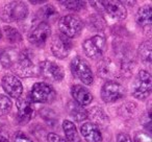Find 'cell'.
Returning <instances> with one entry per match:
<instances>
[{
	"mask_svg": "<svg viewBox=\"0 0 152 142\" xmlns=\"http://www.w3.org/2000/svg\"><path fill=\"white\" fill-rule=\"evenodd\" d=\"M12 107H13L12 100L7 96L0 94V116L7 115L12 110Z\"/></svg>",
	"mask_w": 152,
	"mask_h": 142,
	"instance_id": "obj_25",
	"label": "cell"
},
{
	"mask_svg": "<svg viewBox=\"0 0 152 142\" xmlns=\"http://www.w3.org/2000/svg\"><path fill=\"white\" fill-rule=\"evenodd\" d=\"M88 114H90L89 116H91L92 118L96 121V122L100 123V124H103V123L107 122V120H108L107 117H106V115H105V113L98 108L92 109L90 112H88Z\"/></svg>",
	"mask_w": 152,
	"mask_h": 142,
	"instance_id": "obj_24",
	"label": "cell"
},
{
	"mask_svg": "<svg viewBox=\"0 0 152 142\" xmlns=\"http://www.w3.org/2000/svg\"><path fill=\"white\" fill-rule=\"evenodd\" d=\"M47 140H48V142H68L66 139H64L63 137H61L55 133H49L47 136Z\"/></svg>",
	"mask_w": 152,
	"mask_h": 142,
	"instance_id": "obj_30",
	"label": "cell"
},
{
	"mask_svg": "<svg viewBox=\"0 0 152 142\" xmlns=\"http://www.w3.org/2000/svg\"><path fill=\"white\" fill-rule=\"evenodd\" d=\"M97 72L101 79L106 81H114L119 79V77L124 73L121 65H118L110 59H104L100 62L97 67Z\"/></svg>",
	"mask_w": 152,
	"mask_h": 142,
	"instance_id": "obj_11",
	"label": "cell"
},
{
	"mask_svg": "<svg viewBox=\"0 0 152 142\" xmlns=\"http://www.w3.org/2000/svg\"><path fill=\"white\" fill-rule=\"evenodd\" d=\"M83 24L81 19L75 15L64 16L58 21V29L61 30V35L69 39L79 35L83 29Z\"/></svg>",
	"mask_w": 152,
	"mask_h": 142,
	"instance_id": "obj_7",
	"label": "cell"
},
{
	"mask_svg": "<svg viewBox=\"0 0 152 142\" xmlns=\"http://www.w3.org/2000/svg\"><path fill=\"white\" fill-rule=\"evenodd\" d=\"M71 95L74 98V102L80 106L85 107L93 102V94L86 87L81 85H74L71 88Z\"/></svg>",
	"mask_w": 152,
	"mask_h": 142,
	"instance_id": "obj_15",
	"label": "cell"
},
{
	"mask_svg": "<svg viewBox=\"0 0 152 142\" xmlns=\"http://www.w3.org/2000/svg\"><path fill=\"white\" fill-rule=\"evenodd\" d=\"M117 142H132V140L128 134L120 133L117 135Z\"/></svg>",
	"mask_w": 152,
	"mask_h": 142,
	"instance_id": "obj_31",
	"label": "cell"
},
{
	"mask_svg": "<svg viewBox=\"0 0 152 142\" xmlns=\"http://www.w3.org/2000/svg\"><path fill=\"white\" fill-rule=\"evenodd\" d=\"M152 90V77L148 71L141 70L137 73L135 81L132 84V94L133 97L139 100H144L150 95Z\"/></svg>",
	"mask_w": 152,
	"mask_h": 142,
	"instance_id": "obj_2",
	"label": "cell"
},
{
	"mask_svg": "<svg viewBox=\"0 0 152 142\" xmlns=\"http://www.w3.org/2000/svg\"><path fill=\"white\" fill-rule=\"evenodd\" d=\"M28 16V7L22 1H12L4 5L1 18L7 22H19Z\"/></svg>",
	"mask_w": 152,
	"mask_h": 142,
	"instance_id": "obj_3",
	"label": "cell"
},
{
	"mask_svg": "<svg viewBox=\"0 0 152 142\" xmlns=\"http://www.w3.org/2000/svg\"><path fill=\"white\" fill-rule=\"evenodd\" d=\"M56 98V92L52 86L46 83H36L30 92V99L40 104H50Z\"/></svg>",
	"mask_w": 152,
	"mask_h": 142,
	"instance_id": "obj_8",
	"label": "cell"
},
{
	"mask_svg": "<svg viewBox=\"0 0 152 142\" xmlns=\"http://www.w3.org/2000/svg\"><path fill=\"white\" fill-rule=\"evenodd\" d=\"M10 68H12L16 74L21 77H30L36 74V68L27 51H14Z\"/></svg>",
	"mask_w": 152,
	"mask_h": 142,
	"instance_id": "obj_1",
	"label": "cell"
},
{
	"mask_svg": "<svg viewBox=\"0 0 152 142\" xmlns=\"http://www.w3.org/2000/svg\"><path fill=\"white\" fill-rule=\"evenodd\" d=\"M137 23L143 27H150L152 22V7L151 5L147 4L140 7L137 13Z\"/></svg>",
	"mask_w": 152,
	"mask_h": 142,
	"instance_id": "obj_19",
	"label": "cell"
},
{
	"mask_svg": "<svg viewBox=\"0 0 152 142\" xmlns=\"http://www.w3.org/2000/svg\"><path fill=\"white\" fill-rule=\"evenodd\" d=\"M63 129L64 133L66 135V138H67L68 142H81V139L79 137V134L77 132V129H76L75 124L73 122L69 120H64L63 121Z\"/></svg>",
	"mask_w": 152,
	"mask_h": 142,
	"instance_id": "obj_20",
	"label": "cell"
},
{
	"mask_svg": "<svg viewBox=\"0 0 152 142\" xmlns=\"http://www.w3.org/2000/svg\"><path fill=\"white\" fill-rule=\"evenodd\" d=\"M72 41L71 39L63 36V35H54L51 41V51L53 55L57 59H66L71 52L72 49Z\"/></svg>",
	"mask_w": 152,
	"mask_h": 142,
	"instance_id": "obj_12",
	"label": "cell"
},
{
	"mask_svg": "<svg viewBox=\"0 0 152 142\" xmlns=\"http://www.w3.org/2000/svg\"><path fill=\"white\" fill-rule=\"evenodd\" d=\"M71 71L76 79H78L86 85L90 86L94 83V74L92 69L83 57L79 55L73 57L71 61Z\"/></svg>",
	"mask_w": 152,
	"mask_h": 142,
	"instance_id": "obj_5",
	"label": "cell"
},
{
	"mask_svg": "<svg viewBox=\"0 0 152 142\" xmlns=\"http://www.w3.org/2000/svg\"><path fill=\"white\" fill-rule=\"evenodd\" d=\"M80 133L87 142H101L102 134L99 127L93 122H86L81 125Z\"/></svg>",
	"mask_w": 152,
	"mask_h": 142,
	"instance_id": "obj_17",
	"label": "cell"
},
{
	"mask_svg": "<svg viewBox=\"0 0 152 142\" xmlns=\"http://www.w3.org/2000/svg\"><path fill=\"white\" fill-rule=\"evenodd\" d=\"M93 7H95L101 14H105L108 18L115 21H121L127 17V11L125 7L120 1H97V4L94 5L93 1H91Z\"/></svg>",
	"mask_w": 152,
	"mask_h": 142,
	"instance_id": "obj_4",
	"label": "cell"
},
{
	"mask_svg": "<svg viewBox=\"0 0 152 142\" xmlns=\"http://www.w3.org/2000/svg\"><path fill=\"white\" fill-rule=\"evenodd\" d=\"M39 72L42 77L51 82H61L65 77L64 68L55 62L48 60L39 64Z\"/></svg>",
	"mask_w": 152,
	"mask_h": 142,
	"instance_id": "obj_9",
	"label": "cell"
},
{
	"mask_svg": "<svg viewBox=\"0 0 152 142\" xmlns=\"http://www.w3.org/2000/svg\"><path fill=\"white\" fill-rule=\"evenodd\" d=\"M14 141H15V142H34L31 139H30V138H28L27 136L24 135V134H22V133L17 134Z\"/></svg>",
	"mask_w": 152,
	"mask_h": 142,
	"instance_id": "obj_32",
	"label": "cell"
},
{
	"mask_svg": "<svg viewBox=\"0 0 152 142\" xmlns=\"http://www.w3.org/2000/svg\"><path fill=\"white\" fill-rule=\"evenodd\" d=\"M90 25H93L91 28L92 29L95 28V29H97V32L104 28L103 20H102L100 17H98V16H94V15L90 17Z\"/></svg>",
	"mask_w": 152,
	"mask_h": 142,
	"instance_id": "obj_28",
	"label": "cell"
},
{
	"mask_svg": "<svg viewBox=\"0 0 152 142\" xmlns=\"http://www.w3.org/2000/svg\"><path fill=\"white\" fill-rule=\"evenodd\" d=\"M134 142H151V138L145 132H139L134 135Z\"/></svg>",
	"mask_w": 152,
	"mask_h": 142,
	"instance_id": "obj_29",
	"label": "cell"
},
{
	"mask_svg": "<svg viewBox=\"0 0 152 142\" xmlns=\"http://www.w3.org/2000/svg\"><path fill=\"white\" fill-rule=\"evenodd\" d=\"M18 109V118L21 122H27L30 120L34 114V108H32L31 100L29 98L19 97L16 102Z\"/></svg>",
	"mask_w": 152,
	"mask_h": 142,
	"instance_id": "obj_16",
	"label": "cell"
},
{
	"mask_svg": "<svg viewBox=\"0 0 152 142\" xmlns=\"http://www.w3.org/2000/svg\"><path fill=\"white\" fill-rule=\"evenodd\" d=\"M151 48H152L151 42L148 40L142 43L139 46V49H137V53H139L140 59L146 65H150L151 64Z\"/></svg>",
	"mask_w": 152,
	"mask_h": 142,
	"instance_id": "obj_22",
	"label": "cell"
},
{
	"mask_svg": "<svg viewBox=\"0 0 152 142\" xmlns=\"http://www.w3.org/2000/svg\"><path fill=\"white\" fill-rule=\"evenodd\" d=\"M51 35V27L46 22H40L28 34V41L32 45L42 47Z\"/></svg>",
	"mask_w": 152,
	"mask_h": 142,
	"instance_id": "obj_13",
	"label": "cell"
},
{
	"mask_svg": "<svg viewBox=\"0 0 152 142\" xmlns=\"http://www.w3.org/2000/svg\"><path fill=\"white\" fill-rule=\"evenodd\" d=\"M40 113H41L42 118L44 119L48 124H50V125L55 124V122H56V115H55V113L53 112V111L49 110V109H43V110H41Z\"/></svg>",
	"mask_w": 152,
	"mask_h": 142,
	"instance_id": "obj_27",
	"label": "cell"
},
{
	"mask_svg": "<svg viewBox=\"0 0 152 142\" xmlns=\"http://www.w3.org/2000/svg\"><path fill=\"white\" fill-rule=\"evenodd\" d=\"M58 16L56 9L53 5L47 4L45 7H43L42 9L39 10V12L37 13V17L41 20V22H48V21H54Z\"/></svg>",
	"mask_w": 152,
	"mask_h": 142,
	"instance_id": "obj_21",
	"label": "cell"
},
{
	"mask_svg": "<svg viewBox=\"0 0 152 142\" xmlns=\"http://www.w3.org/2000/svg\"><path fill=\"white\" fill-rule=\"evenodd\" d=\"M101 98L104 102H115L125 96V89L116 81H107L101 87Z\"/></svg>",
	"mask_w": 152,
	"mask_h": 142,
	"instance_id": "obj_10",
	"label": "cell"
},
{
	"mask_svg": "<svg viewBox=\"0 0 152 142\" xmlns=\"http://www.w3.org/2000/svg\"><path fill=\"white\" fill-rule=\"evenodd\" d=\"M1 36H2V32H1V28H0V39H1Z\"/></svg>",
	"mask_w": 152,
	"mask_h": 142,
	"instance_id": "obj_34",
	"label": "cell"
},
{
	"mask_svg": "<svg viewBox=\"0 0 152 142\" xmlns=\"http://www.w3.org/2000/svg\"><path fill=\"white\" fill-rule=\"evenodd\" d=\"M3 32H4L5 38L7 39V41L11 43H19L22 41V36L19 32V30H17L16 28L11 27V26H5L3 28Z\"/></svg>",
	"mask_w": 152,
	"mask_h": 142,
	"instance_id": "obj_23",
	"label": "cell"
},
{
	"mask_svg": "<svg viewBox=\"0 0 152 142\" xmlns=\"http://www.w3.org/2000/svg\"><path fill=\"white\" fill-rule=\"evenodd\" d=\"M67 110L69 112L70 116L74 119L75 121H83L89 117L88 114V110H86L85 107L80 106L77 102H75L74 100L69 102L67 104Z\"/></svg>",
	"mask_w": 152,
	"mask_h": 142,
	"instance_id": "obj_18",
	"label": "cell"
},
{
	"mask_svg": "<svg viewBox=\"0 0 152 142\" xmlns=\"http://www.w3.org/2000/svg\"><path fill=\"white\" fill-rule=\"evenodd\" d=\"M2 88L11 97L19 98L23 93V85L15 75H4L1 79Z\"/></svg>",
	"mask_w": 152,
	"mask_h": 142,
	"instance_id": "obj_14",
	"label": "cell"
},
{
	"mask_svg": "<svg viewBox=\"0 0 152 142\" xmlns=\"http://www.w3.org/2000/svg\"><path fill=\"white\" fill-rule=\"evenodd\" d=\"M31 3H34V4H39V3L43 4V3H44V1H31Z\"/></svg>",
	"mask_w": 152,
	"mask_h": 142,
	"instance_id": "obj_33",
	"label": "cell"
},
{
	"mask_svg": "<svg viewBox=\"0 0 152 142\" xmlns=\"http://www.w3.org/2000/svg\"><path fill=\"white\" fill-rule=\"evenodd\" d=\"M83 49L86 55L90 59H100L106 50V39L100 35L91 37L88 40L83 41Z\"/></svg>",
	"mask_w": 152,
	"mask_h": 142,
	"instance_id": "obj_6",
	"label": "cell"
},
{
	"mask_svg": "<svg viewBox=\"0 0 152 142\" xmlns=\"http://www.w3.org/2000/svg\"><path fill=\"white\" fill-rule=\"evenodd\" d=\"M61 4H63L66 9L70 10V11H80L86 7L85 1H61Z\"/></svg>",
	"mask_w": 152,
	"mask_h": 142,
	"instance_id": "obj_26",
	"label": "cell"
}]
</instances>
